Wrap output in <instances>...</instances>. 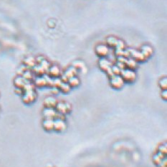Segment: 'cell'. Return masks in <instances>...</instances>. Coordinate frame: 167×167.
Segmentation results:
<instances>
[{
    "label": "cell",
    "instance_id": "cell-9",
    "mask_svg": "<svg viewBox=\"0 0 167 167\" xmlns=\"http://www.w3.org/2000/svg\"><path fill=\"white\" fill-rule=\"evenodd\" d=\"M42 114L45 118L47 119H55L58 115V112H56L55 108H45L42 111Z\"/></svg>",
    "mask_w": 167,
    "mask_h": 167
},
{
    "label": "cell",
    "instance_id": "cell-12",
    "mask_svg": "<svg viewBox=\"0 0 167 167\" xmlns=\"http://www.w3.org/2000/svg\"><path fill=\"white\" fill-rule=\"evenodd\" d=\"M58 101L54 97H47L45 99L43 104L45 108H55Z\"/></svg>",
    "mask_w": 167,
    "mask_h": 167
},
{
    "label": "cell",
    "instance_id": "cell-30",
    "mask_svg": "<svg viewBox=\"0 0 167 167\" xmlns=\"http://www.w3.org/2000/svg\"><path fill=\"white\" fill-rule=\"evenodd\" d=\"M84 66V64L82 62V61H75V62L73 63V66L74 67H75V69H82L83 67Z\"/></svg>",
    "mask_w": 167,
    "mask_h": 167
},
{
    "label": "cell",
    "instance_id": "cell-24",
    "mask_svg": "<svg viewBox=\"0 0 167 167\" xmlns=\"http://www.w3.org/2000/svg\"><path fill=\"white\" fill-rule=\"evenodd\" d=\"M118 40L119 39L114 37H108L107 39H106L107 46H109V47H116Z\"/></svg>",
    "mask_w": 167,
    "mask_h": 167
},
{
    "label": "cell",
    "instance_id": "cell-29",
    "mask_svg": "<svg viewBox=\"0 0 167 167\" xmlns=\"http://www.w3.org/2000/svg\"><path fill=\"white\" fill-rule=\"evenodd\" d=\"M125 44L124 42H123L121 40H118V42H117V44H116V50H125Z\"/></svg>",
    "mask_w": 167,
    "mask_h": 167
},
{
    "label": "cell",
    "instance_id": "cell-21",
    "mask_svg": "<svg viewBox=\"0 0 167 167\" xmlns=\"http://www.w3.org/2000/svg\"><path fill=\"white\" fill-rule=\"evenodd\" d=\"M68 83L71 88H75V87H78L80 84H81V80L77 76L71 77L68 79Z\"/></svg>",
    "mask_w": 167,
    "mask_h": 167
},
{
    "label": "cell",
    "instance_id": "cell-6",
    "mask_svg": "<svg viewBox=\"0 0 167 167\" xmlns=\"http://www.w3.org/2000/svg\"><path fill=\"white\" fill-rule=\"evenodd\" d=\"M96 55L101 58H106L109 54V47L106 44H99L96 47Z\"/></svg>",
    "mask_w": 167,
    "mask_h": 167
},
{
    "label": "cell",
    "instance_id": "cell-7",
    "mask_svg": "<svg viewBox=\"0 0 167 167\" xmlns=\"http://www.w3.org/2000/svg\"><path fill=\"white\" fill-rule=\"evenodd\" d=\"M99 67L101 68L102 71H105L107 73L108 71H110L112 67V62L110 60H107L106 58H101L99 61Z\"/></svg>",
    "mask_w": 167,
    "mask_h": 167
},
{
    "label": "cell",
    "instance_id": "cell-22",
    "mask_svg": "<svg viewBox=\"0 0 167 167\" xmlns=\"http://www.w3.org/2000/svg\"><path fill=\"white\" fill-rule=\"evenodd\" d=\"M34 75L35 74L32 72V71H31L30 69H27V70L22 74V76L25 80H27V81H31L33 79H34Z\"/></svg>",
    "mask_w": 167,
    "mask_h": 167
},
{
    "label": "cell",
    "instance_id": "cell-32",
    "mask_svg": "<svg viewBox=\"0 0 167 167\" xmlns=\"http://www.w3.org/2000/svg\"><path fill=\"white\" fill-rule=\"evenodd\" d=\"M15 92H16V94H19V95H22L24 94V90L22 89H19V88H16L15 89Z\"/></svg>",
    "mask_w": 167,
    "mask_h": 167
},
{
    "label": "cell",
    "instance_id": "cell-4",
    "mask_svg": "<svg viewBox=\"0 0 167 167\" xmlns=\"http://www.w3.org/2000/svg\"><path fill=\"white\" fill-rule=\"evenodd\" d=\"M22 96L23 102L26 104H32V103L35 101L36 99H37V94H36L35 90L24 91V94H23Z\"/></svg>",
    "mask_w": 167,
    "mask_h": 167
},
{
    "label": "cell",
    "instance_id": "cell-14",
    "mask_svg": "<svg viewBox=\"0 0 167 167\" xmlns=\"http://www.w3.org/2000/svg\"><path fill=\"white\" fill-rule=\"evenodd\" d=\"M34 84L35 86L40 87V88L46 86H47V79L44 76H37V78L34 81Z\"/></svg>",
    "mask_w": 167,
    "mask_h": 167
},
{
    "label": "cell",
    "instance_id": "cell-13",
    "mask_svg": "<svg viewBox=\"0 0 167 167\" xmlns=\"http://www.w3.org/2000/svg\"><path fill=\"white\" fill-rule=\"evenodd\" d=\"M27 81L23 78L22 76H17L14 80V85L16 88L22 89L24 88L25 84L27 83Z\"/></svg>",
    "mask_w": 167,
    "mask_h": 167
},
{
    "label": "cell",
    "instance_id": "cell-27",
    "mask_svg": "<svg viewBox=\"0 0 167 167\" xmlns=\"http://www.w3.org/2000/svg\"><path fill=\"white\" fill-rule=\"evenodd\" d=\"M39 65H40L41 66H42V68L44 69V70L46 71V72H47V71H48V69L50 67V62H49L48 61H47L45 60H43L42 61H41V62L39 64Z\"/></svg>",
    "mask_w": 167,
    "mask_h": 167
},
{
    "label": "cell",
    "instance_id": "cell-8",
    "mask_svg": "<svg viewBox=\"0 0 167 167\" xmlns=\"http://www.w3.org/2000/svg\"><path fill=\"white\" fill-rule=\"evenodd\" d=\"M47 72L48 73V76L53 79L58 78L61 76L60 69L57 65H51Z\"/></svg>",
    "mask_w": 167,
    "mask_h": 167
},
{
    "label": "cell",
    "instance_id": "cell-11",
    "mask_svg": "<svg viewBox=\"0 0 167 167\" xmlns=\"http://www.w3.org/2000/svg\"><path fill=\"white\" fill-rule=\"evenodd\" d=\"M42 128H44L46 132H52L54 131V119H47L45 118L42 123Z\"/></svg>",
    "mask_w": 167,
    "mask_h": 167
},
{
    "label": "cell",
    "instance_id": "cell-17",
    "mask_svg": "<svg viewBox=\"0 0 167 167\" xmlns=\"http://www.w3.org/2000/svg\"><path fill=\"white\" fill-rule=\"evenodd\" d=\"M166 157V156L164 155V154L156 152V154H154L152 156V160L153 162L156 164V165H159L161 161H162Z\"/></svg>",
    "mask_w": 167,
    "mask_h": 167
},
{
    "label": "cell",
    "instance_id": "cell-19",
    "mask_svg": "<svg viewBox=\"0 0 167 167\" xmlns=\"http://www.w3.org/2000/svg\"><path fill=\"white\" fill-rule=\"evenodd\" d=\"M125 67L129 69H132V70H134L137 68L138 63L137 61L133 60L132 58H127L126 61H125Z\"/></svg>",
    "mask_w": 167,
    "mask_h": 167
},
{
    "label": "cell",
    "instance_id": "cell-10",
    "mask_svg": "<svg viewBox=\"0 0 167 167\" xmlns=\"http://www.w3.org/2000/svg\"><path fill=\"white\" fill-rule=\"evenodd\" d=\"M128 53H129V56H131V58L133 59L136 61H143L146 60L144 56L140 51L131 50L130 51H128Z\"/></svg>",
    "mask_w": 167,
    "mask_h": 167
},
{
    "label": "cell",
    "instance_id": "cell-15",
    "mask_svg": "<svg viewBox=\"0 0 167 167\" xmlns=\"http://www.w3.org/2000/svg\"><path fill=\"white\" fill-rule=\"evenodd\" d=\"M141 52L142 53V55H143V56H144V58L146 60V59L149 58L150 56L152 55L153 49L151 48L150 46L144 45L142 48H141Z\"/></svg>",
    "mask_w": 167,
    "mask_h": 167
},
{
    "label": "cell",
    "instance_id": "cell-23",
    "mask_svg": "<svg viewBox=\"0 0 167 167\" xmlns=\"http://www.w3.org/2000/svg\"><path fill=\"white\" fill-rule=\"evenodd\" d=\"M58 89L60 90V91L63 92V93L68 94L70 91L71 87L70 86V85H69L68 82H63Z\"/></svg>",
    "mask_w": 167,
    "mask_h": 167
},
{
    "label": "cell",
    "instance_id": "cell-28",
    "mask_svg": "<svg viewBox=\"0 0 167 167\" xmlns=\"http://www.w3.org/2000/svg\"><path fill=\"white\" fill-rule=\"evenodd\" d=\"M111 71L114 75H120V72H121V69H120L119 66H117L116 65L112 66L111 67Z\"/></svg>",
    "mask_w": 167,
    "mask_h": 167
},
{
    "label": "cell",
    "instance_id": "cell-2",
    "mask_svg": "<svg viewBox=\"0 0 167 167\" xmlns=\"http://www.w3.org/2000/svg\"><path fill=\"white\" fill-rule=\"evenodd\" d=\"M55 109L58 114L65 115L69 114L71 112L72 107L71 105L68 102H60L57 103Z\"/></svg>",
    "mask_w": 167,
    "mask_h": 167
},
{
    "label": "cell",
    "instance_id": "cell-20",
    "mask_svg": "<svg viewBox=\"0 0 167 167\" xmlns=\"http://www.w3.org/2000/svg\"><path fill=\"white\" fill-rule=\"evenodd\" d=\"M32 72L37 76H42L45 75L46 71L42 68V66L39 65V64H36L34 67L32 68Z\"/></svg>",
    "mask_w": 167,
    "mask_h": 167
},
{
    "label": "cell",
    "instance_id": "cell-26",
    "mask_svg": "<svg viewBox=\"0 0 167 167\" xmlns=\"http://www.w3.org/2000/svg\"><path fill=\"white\" fill-rule=\"evenodd\" d=\"M159 85L160 86L161 90H166L167 89V79L166 77L161 79L159 81Z\"/></svg>",
    "mask_w": 167,
    "mask_h": 167
},
{
    "label": "cell",
    "instance_id": "cell-16",
    "mask_svg": "<svg viewBox=\"0 0 167 167\" xmlns=\"http://www.w3.org/2000/svg\"><path fill=\"white\" fill-rule=\"evenodd\" d=\"M36 64H37V62H36L35 58L32 57V56H28V57L25 59L24 65L26 66L27 69L30 68L32 69Z\"/></svg>",
    "mask_w": 167,
    "mask_h": 167
},
{
    "label": "cell",
    "instance_id": "cell-3",
    "mask_svg": "<svg viewBox=\"0 0 167 167\" xmlns=\"http://www.w3.org/2000/svg\"><path fill=\"white\" fill-rule=\"evenodd\" d=\"M125 81L120 75H114L110 78V84L115 89H120L124 85Z\"/></svg>",
    "mask_w": 167,
    "mask_h": 167
},
{
    "label": "cell",
    "instance_id": "cell-31",
    "mask_svg": "<svg viewBox=\"0 0 167 167\" xmlns=\"http://www.w3.org/2000/svg\"><path fill=\"white\" fill-rule=\"evenodd\" d=\"M161 98H162L164 100H166L167 99V91L166 90H162V92H161Z\"/></svg>",
    "mask_w": 167,
    "mask_h": 167
},
{
    "label": "cell",
    "instance_id": "cell-18",
    "mask_svg": "<svg viewBox=\"0 0 167 167\" xmlns=\"http://www.w3.org/2000/svg\"><path fill=\"white\" fill-rule=\"evenodd\" d=\"M77 72H78V69H75L74 66H70V67L66 69L65 73L63 74V75H65L67 78L69 79L71 78V77L76 76Z\"/></svg>",
    "mask_w": 167,
    "mask_h": 167
},
{
    "label": "cell",
    "instance_id": "cell-5",
    "mask_svg": "<svg viewBox=\"0 0 167 167\" xmlns=\"http://www.w3.org/2000/svg\"><path fill=\"white\" fill-rule=\"evenodd\" d=\"M67 128V124L65 119L56 118L54 119V131L57 132H63Z\"/></svg>",
    "mask_w": 167,
    "mask_h": 167
},
{
    "label": "cell",
    "instance_id": "cell-1",
    "mask_svg": "<svg viewBox=\"0 0 167 167\" xmlns=\"http://www.w3.org/2000/svg\"><path fill=\"white\" fill-rule=\"evenodd\" d=\"M120 75L121 76L123 81L126 83H133L136 79V74L134 70L127 68L123 69Z\"/></svg>",
    "mask_w": 167,
    "mask_h": 167
},
{
    "label": "cell",
    "instance_id": "cell-25",
    "mask_svg": "<svg viewBox=\"0 0 167 167\" xmlns=\"http://www.w3.org/2000/svg\"><path fill=\"white\" fill-rule=\"evenodd\" d=\"M157 152L161 153L164 154V155L166 156L167 154V146L166 144H160L157 148Z\"/></svg>",
    "mask_w": 167,
    "mask_h": 167
}]
</instances>
